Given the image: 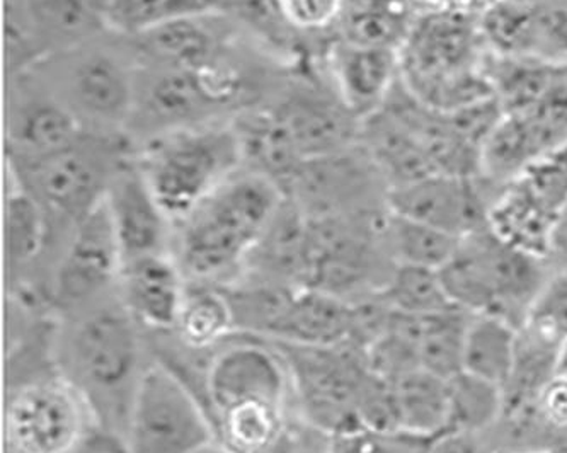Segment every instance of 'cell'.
Wrapping results in <instances>:
<instances>
[{
  "mask_svg": "<svg viewBox=\"0 0 567 453\" xmlns=\"http://www.w3.org/2000/svg\"><path fill=\"white\" fill-rule=\"evenodd\" d=\"M271 110L287 126L306 161L348 151L360 142L361 120L336 87L307 81L290 89Z\"/></svg>",
  "mask_w": 567,
  "mask_h": 453,
  "instance_id": "15",
  "label": "cell"
},
{
  "mask_svg": "<svg viewBox=\"0 0 567 453\" xmlns=\"http://www.w3.org/2000/svg\"><path fill=\"white\" fill-rule=\"evenodd\" d=\"M218 445L192 389L152 358L133 401L123 453H202Z\"/></svg>",
  "mask_w": 567,
  "mask_h": 453,
  "instance_id": "9",
  "label": "cell"
},
{
  "mask_svg": "<svg viewBox=\"0 0 567 453\" xmlns=\"http://www.w3.org/2000/svg\"><path fill=\"white\" fill-rule=\"evenodd\" d=\"M440 275L458 309L502 317L519 329L553 268L546 259L509 246L486 225L462 237Z\"/></svg>",
  "mask_w": 567,
  "mask_h": 453,
  "instance_id": "5",
  "label": "cell"
},
{
  "mask_svg": "<svg viewBox=\"0 0 567 453\" xmlns=\"http://www.w3.org/2000/svg\"><path fill=\"white\" fill-rule=\"evenodd\" d=\"M224 8L225 0H107V28L132 38L176 19Z\"/></svg>",
  "mask_w": 567,
  "mask_h": 453,
  "instance_id": "35",
  "label": "cell"
},
{
  "mask_svg": "<svg viewBox=\"0 0 567 453\" xmlns=\"http://www.w3.org/2000/svg\"><path fill=\"white\" fill-rule=\"evenodd\" d=\"M382 294L392 309L405 316H435L457 307L450 299L440 269L395 265Z\"/></svg>",
  "mask_w": 567,
  "mask_h": 453,
  "instance_id": "36",
  "label": "cell"
},
{
  "mask_svg": "<svg viewBox=\"0 0 567 453\" xmlns=\"http://www.w3.org/2000/svg\"><path fill=\"white\" fill-rule=\"evenodd\" d=\"M59 319L24 313L8 357L6 453H123L56 363Z\"/></svg>",
  "mask_w": 567,
  "mask_h": 453,
  "instance_id": "1",
  "label": "cell"
},
{
  "mask_svg": "<svg viewBox=\"0 0 567 453\" xmlns=\"http://www.w3.org/2000/svg\"><path fill=\"white\" fill-rule=\"evenodd\" d=\"M202 453H225V450L221 449L220 445H214L212 449L205 450V452Z\"/></svg>",
  "mask_w": 567,
  "mask_h": 453,
  "instance_id": "45",
  "label": "cell"
},
{
  "mask_svg": "<svg viewBox=\"0 0 567 453\" xmlns=\"http://www.w3.org/2000/svg\"><path fill=\"white\" fill-rule=\"evenodd\" d=\"M421 442L405 435H380L358 430L332 436V453H417Z\"/></svg>",
  "mask_w": 567,
  "mask_h": 453,
  "instance_id": "41",
  "label": "cell"
},
{
  "mask_svg": "<svg viewBox=\"0 0 567 453\" xmlns=\"http://www.w3.org/2000/svg\"><path fill=\"white\" fill-rule=\"evenodd\" d=\"M535 413L554 432H567V375L554 373L538 392Z\"/></svg>",
  "mask_w": 567,
  "mask_h": 453,
  "instance_id": "42",
  "label": "cell"
},
{
  "mask_svg": "<svg viewBox=\"0 0 567 453\" xmlns=\"http://www.w3.org/2000/svg\"><path fill=\"white\" fill-rule=\"evenodd\" d=\"M8 195V268L9 287L24 281L28 269L49 246L52 227L47 212L24 186L9 177Z\"/></svg>",
  "mask_w": 567,
  "mask_h": 453,
  "instance_id": "29",
  "label": "cell"
},
{
  "mask_svg": "<svg viewBox=\"0 0 567 453\" xmlns=\"http://www.w3.org/2000/svg\"><path fill=\"white\" fill-rule=\"evenodd\" d=\"M265 177L237 171L176 227L171 255L186 280L225 287L239 280L247 258L284 202Z\"/></svg>",
  "mask_w": 567,
  "mask_h": 453,
  "instance_id": "3",
  "label": "cell"
},
{
  "mask_svg": "<svg viewBox=\"0 0 567 453\" xmlns=\"http://www.w3.org/2000/svg\"><path fill=\"white\" fill-rule=\"evenodd\" d=\"M230 126L236 133L244 169L271 181L287 196L306 158L277 113L249 107L237 113Z\"/></svg>",
  "mask_w": 567,
  "mask_h": 453,
  "instance_id": "21",
  "label": "cell"
},
{
  "mask_svg": "<svg viewBox=\"0 0 567 453\" xmlns=\"http://www.w3.org/2000/svg\"><path fill=\"white\" fill-rule=\"evenodd\" d=\"M147 336L115 294L56 326L55 357L107 435L123 443L133 401L151 360Z\"/></svg>",
  "mask_w": 567,
  "mask_h": 453,
  "instance_id": "2",
  "label": "cell"
},
{
  "mask_svg": "<svg viewBox=\"0 0 567 453\" xmlns=\"http://www.w3.org/2000/svg\"><path fill=\"white\" fill-rule=\"evenodd\" d=\"M522 453H553V452H542V450H532V452H522Z\"/></svg>",
  "mask_w": 567,
  "mask_h": 453,
  "instance_id": "46",
  "label": "cell"
},
{
  "mask_svg": "<svg viewBox=\"0 0 567 453\" xmlns=\"http://www.w3.org/2000/svg\"><path fill=\"white\" fill-rule=\"evenodd\" d=\"M336 91L363 122L383 106L399 79V49L336 41L329 50Z\"/></svg>",
  "mask_w": 567,
  "mask_h": 453,
  "instance_id": "20",
  "label": "cell"
},
{
  "mask_svg": "<svg viewBox=\"0 0 567 453\" xmlns=\"http://www.w3.org/2000/svg\"><path fill=\"white\" fill-rule=\"evenodd\" d=\"M382 237L394 265L442 269L457 253L462 237L401 217L388 210Z\"/></svg>",
  "mask_w": 567,
  "mask_h": 453,
  "instance_id": "32",
  "label": "cell"
},
{
  "mask_svg": "<svg viewBox=\"0 0 567 453\" xmlns=\"http://www.w3.org/2000/svg\"><path fill=\"white\" fill-rule=\"evenodd\" d=\"M195 395L212 424L237 405H293L290 373L280 350L269 339L247 332H234L208 353Z\"/></svg>",
  "mask_w": 567,
  "mask_h": 453,
  "instance_id": "10",
  "label": "cell"
},
{
  "mask_svg": "<svg viewBox=\"0 0 567 453\" xmlns=\"http://www.w3.org/2000/svg\"><path fill=\"white\" fill-rule=\"evenodd\" d=\"M468 319L471 312L458 307L435 316L420 317L417 357L421 369L446 380L464 372Z\"/></svg>",
  "mask_w": 567,
  "mask_h": 453,
  "instance_id": "34",
  "label": "cell"
},
{
  "mask_svg": "<svg viewBox=\"0 0 567 453\" xmlns=\"http://www.w3.org/2000/svg\"><path fill=\"white\" fill-rule=\"evenodd\" d=\"M123 256L106 198L74 230L47 285L53 316H72L115 294Z\"/></svg>",
  "mask_w": 567,
  "mask_h": 453,
  "instance_id": "11",
  "label": "cell"
},
{
  "mask_svg": "<svg viewBox=\"0 0 567 453\" xmlns=\"http://www.w3.org/2000/svg\"><path fill=\"white\" fill-rule=\"evenodd\" d=\"M360 145L389 189L440 173L413 133L383 110L361 122Z\"/></svg>",
  "mask_w": 567,
  "mask_h": 453,
  "instance_id": "24",
  "label": "cell"
},
{
  "mask_svg": "<svg viewBox=\"0 0 567 453\" xmlns=\"http://www.w3.org/2000/svg\"><path fill=\"white\" fill-rule=\"evenodd\" d=\"M516 348V326L491 313H471L465 332L464 372L505 388L515 369Z\"/></svg>",
  "mask_w": 567,
  "mask_h": 453,
  "instance_id": "30",
  "label": "cell"
},
{
  "mask_svg": "<svg viewBox=\"0 0 567 453\" xmlns=\"http://www.w3.org/2000/svg\"><path fill=\"white\" fill-rule=\"evenodd\" d=\"M449 433L480 435L505 414V392L496 383L461 372L449 379Z\"/></svg>",
  "mask_w": 567,
  "mask_h": 453,
  "instance_id": "33",
  "label": "cell"
},
{
  "mask_svg": "<svg viewBox=\"0 0 567 453\" xmlns=\"http://www.w3.org/2000/svg\"><path fill=\"white\" fill-rule=\"evenodd\" d=\"M244 97L243 75L225 62L196 71L166 69L154 71L144 97H137L133 116H144L145 125L152 126L157 135L167 130L210 123L208 120L239 104Z\"/></svg>",
  "mask_w": 567,
  "mask_h": 453,
  "instance_id": "12",
  "label": "cell"
},
{
  "mask_svg": "<svg viewBox=\"0 0 567 453\" xmlns=\"http://www.w3.org/2000/svg\"><path fill=\"white\" fill-rule=\"evenodd\" d=\"M225 8H233L240 21L280 49L290 44L295 31L285 19L280 0H225Z\"/></svg>",
  "mask_w": 567,
  "mask_h": 453,
  "instance_id": "39",
  "label": "cell"
},
{
  "mask_svg": "<svg viewBox=\"0 0 567 453\" xmlns=\"http://www.w3.org/2000/svg\"><path fill=\"white\" fill-rule=\"evenodd\" d=\"M84 125L72 107L38 100L19 111L9 135V163H34L74 145Z\"/></svg>",
  "mask_w": 567,
  "mask_h": 453,
  "instance_id": "25",
  "label": "cell"
},
{
  "mask_svg": "<svg viewBox=\"0 0 567 453\" xmlns=\"http://www.w3.org/2000/svg\"><path fill=\"white\" fill-rule=\"evenodd\" d=\"M135 157L122 133L85 130L71 147L34 163H9L12 176L38 199L47 217L75 225L100 207L111 181Z\"/></svg>",
  "mask_w": 567,
  "mask_h": 453,
  "instance_id": "7",
  "label": "cell"
},
{
  "mask_svg": "<svg viewBox=\"0 0 567 453\" xmlns=\"http://www.w3.org/2000/svg\"><path fill=\"white\" fill-rule=\"evenodd\" d=\"M481 27L462 12L414 21L399 47V78L427 106L455 111L493 97Z\"/></svg>",
  "mask_w": 567,
  "mask_h": 453,
  "instance_id": "4",
  "label": "cell"
},
{
  "mask_svg": "<svg viewBox=\"0 0 567 453\" xmlns=\"http://www.w3.org/2000/svg\"><path fill=\"white\" fill-rule=\"evenodd\" d=\"M220 12L192 16L166 22L154 30L132 37L133 49L154 71L203 66L224 62L229 34L217 27Z\"/></svg>",
  "mask_w": 567,
  "mask_h": 453,
  "instance_id": "18",
  "label": "cell"
},
{
  "mask_svg": "<svg viewBox=\"0 0 567 453\" xmlns=\"http://www.w3.org/2000/svg\"><path fill=\"white\" fill-rule=\"evenodd\" d=\"M388 189L382 174L358 142L354 147L326 157L307 158L287 198L299 203L307 215H350L377 212L370 198Z\"/></svg>",
  "mask_w": 567,
  "mask_h": 453,
  "instance_id": "13",
  "label": "cell"
},
{
  "mask_svg": "<svg viewBox=\"0 0 567 453\" xmlns=\"http://www.w3.org/2000/svg\"><path fill=\"white\" fill-rule=\"evenodd\" d=\"M106 205L123 262L167 251L171 222L158 207L135 157L118 171L106 193Z\"/></svg>",
  "mask_w": 567,
  "mask_h": 453,
  "instance_id": "16",
  "label": "cell"
},
{
  "mask_svg": "<svg viewBox=\"0 0 567 453\" xmlns=\"http://www.w3.org/2000/svg\"><path fill=\"white\" fill-rule=\"evenodd\" d=\"M21 6L41 43L81 41L107 28V0H21Z\"/></svg>",
  "mask_w": 567,
  "mask_h": 453,
  "instance_id": "31",
  "label": "cell"
},
{
  "mask_svg": "<svg viewBox=\"0 0 567 453\" xmlns=\"http://www.w3.org/2000/svg\"><path fill=\"white\" fill-rule=\"evenodd\" d=\"M281 11L295 33H324L341 21L347 0H280Z\"/></svg>",
  "mask_w": 567,
  "mask_h": 453,
  "instance_id": "40",
  "label": "cell"
},
{
  "mask_svg": "<svg viewBox=\"0 0 567 453\" xmlns=\"http://www.w3.org/2000/svg\"><path fill=\"white\" fill-rule=\"evenodd\" d=\"M271 343L287 363L297 416L332 436L361 430L358 401L370 372L365 350L351 341L332 347Z\"/></svg>",
  "mask_w": 567,
  "mask_h": 453,
  "instance_id": "8",
  "label": "cell"
},
{
  "mask_svg": "<svg viewBox=\"0 0 567 453\" xmlns=\"http://www.w3.org/2000/svg\"><path fill=\"white\" fill-rule=\"evenodd\" d=\"M358 420L367 432L402 435L395 383L370 370L358 401Z\"/></svg>",
  "mask_w": 567,
  "mask_h": 453,
  "instance_id": "38",
  "label": "cell"
},
{
  "mask_svg": "<svg viewBox=\"0 0 567 453\" xmlns=\"http://www.w3.org/2000/svg\"><path fill=\"white\" fill-rule=\"evenodd\" d=\"M519 331L560 350L567 339V271H553Z\"/></svg>",
  "mask_w": 567,
  "mask_h": 453,
  "instance_id": "37",
  "label": "cell"
},
{
  "mask_svg": "<svg viewBox=\"0 0 567 453\" xmlns=\"http://www.w3.org/2000/svg\"><path fill=\"white\" fill-rule=\"evenodd\" d=\"M135 161L173 225L188 217L202 199L243 167L230 123H202L157 133Z\"/></svg>",
  "mask_w": 567,
  "mask_h": 453,
  "instance_id": "6",
  "label": "cell"
},
{
  "mask_svg": "<svg viewBox=\"0 0 567 453\" xmlns=\"http://www.w3.org/2000/svg\"><path fill=\"white\" fill-rule=\"evenodd\" d=\"M237 332L233 306L224 287L188 281L185 300L171 336L195 353H208Z\"/></svg>",
  "mask_w": 567,
  "mask_h": 453,
  "instance_id": "26",
  "label": "cell"
},
{
  "mask_svg": "<svg viewBox=\"0 0 567 453\" xmlns=\"http://www.w3.org/2000/svg\"><path fill=\"white\" fill-rule=\"evenodd\" d=\"M566 63L547 62L534 56L487 55L486 74L493 96L505 115L530 110L549 91Z\"/></svg>",
  "mask_w": 567,
  "mask_h": 453,
  "instance_id": "28",
  "label": "cell"
},
{
  "mask_svg": "<svg viewBox=\"0 0 567 453\" xmlns=\"http://www.w3.org/2000/svg\"><path fill=\"white\" fill-rule=\"evenodd\" d=\"M188 280L171 253L123 262L118 296L145 332H171Z\"/></svg>",
  "mask_w": 567,
  "mask_h": 453,
  "instance_id": "17",
  "label": "cell"
},
{
  "mask_svg": "<svg viewBox=\"0 0 567 453\" xmlns=\"http://www.w3.org/2000/svg\"><path fill=\"white\" fill-rule=\"evenodd\" d=\"M559 217L522 181L513 179L494 196L487 227L509 246L547 261Z\"/></svg>",
  "mask_w": 567,
  "mask_h": 453,
  "instance_id": "23",
  "label": "cell"
},
{
  "mask_svg": "<svg viewBox=\"0 0 567 453\" xmlns=\"http://www.w3.org/2000/svg\"><path fill=\"white\" fill-rule=\"evenodd\" d=\"M353 334V303L309 287H291L265 338L302 347L348 343Z\"/></svg>",
  "mask_w": 567,
  "mask_h": 453,
  "instance_id": "19",
  "label": "cell"
},
{
  "mask_svg": "<svg viewBox=\"0 0 567 453\" xmlns=\"http://www.w3.org/2000/svg\"><path fill=\"white\" fill-rule=\"evenodd\" d=\"M75 106L106 125L132 122L137 89L128 69L110 53L94 52L79 60L71 75Z\"/></svg>",
  "mask_w": 567,
  "mask_h": 453,
  "instance_id": "22",
  "label": "cell"
},
{
  "mask_svg": "<svg viewBox=\"0 0 567 453\" xmlns=\"http://www.w3.org/2000/svg\"><path fill=\"white\" fill-rule=\"evenodd\" d=\"M225 453H227V452H225Z\"/></svg>",
  "mask_w": 567,
  "mask_h": 453,
  "instance_id": "47",
  "label": "cell"
},
{
  "mask_svg": "<svg viewBox=\"0 0 567 453\" xmlns=\"http://www.w3.org/2000/svg\"><path fill=\"white\" fill-rule=\"evenodd\" d=\"M547 262L553 271H567V208L560 214L554 229Z\"/></svg>",
  "mask_w": 567,
  "mask_h": 453,
  "instance_id": "43",
  "label": "cell"
},
{
  "mask_svg": "<svg viewBox=\"0 0 567 453\" xmlns=\"http://www.w3.org/2000/svg\"><path fill=\"white\" fill-rule=\"evenodd\" d=\"M395 383L402 435L430 443L449 428V380L417 369Z\"/></svg>",
  "mask_w": 567,
  "mask_h": 453,
  "instance_id": "27",
  "label": "cell"
},
{
  "mask_svg": "<svg viewBox=\"0 0 567 453\" xmlns=\"http://www.w3.org/2000/svg\"><path fill=\"white\" fill-rule=\"evenodd\" d=\"M557 373L567 375V339L564 341L563 347H560L559 357H557Z\"/></svg>",
  "mask_w": 567,
  "mask_h": 453,
  "instance_id": "44",
  "label": "cell"
},
{
  "mask_svg": "<svg viewBox=\"0 0 567 453\" xmlns=\"http://www.w3.org/2000/svg\"><path fill=\"white\" fill-rule=\"evenodd\" d=\"M480 181V177L433 174L389 189L388 210L452 236H471L486 227L491 207Z\"/></svg>",
  "mask_w": 567,
  "mask_h": 453,
  "instance_id": "14",
  "label": "cell"
}]
</instances>
